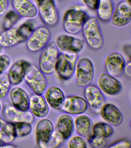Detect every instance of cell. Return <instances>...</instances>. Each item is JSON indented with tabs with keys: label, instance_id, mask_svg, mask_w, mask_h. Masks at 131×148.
I'll return each instance as SVG.
<instances>
[{
	"label": "cell",
	"instance_id": "cell-13",
	"mask_svg": "<svg viewBox=\"0 0 131 148\" xmlns=\"http://www.w3.org/2000/svg\"><path fill=\"white\" fill-rule=\"evenodd\" d=\"M125 65V59L120 53L113 52L107 57L105 67L107 74L114 77L120 76L124 71Z\"/></svg>",
	"mask_w": 131,
	"mask_h": 148
},
{
	"label": "cell",
	"instance_id": "cell-34",
	"mask_svg": "<svg viewBox=\"0 0 131 148\" xmlns=\"http://www.w3.org/2000/svg\"><path fill=\"white\" fill-rule=\"evenodd\" d=\"M69 147L71 148H87L86 141L80 136H75L71 139L69 142Z\"/></svg>",
	"mask_w": 131,
	"mask_h": 148
},
{
	"label": "cell",
	"instance_id": "cell-44",
	"mask_svg": "<svg viewBox=\"0 0 131 148\" xmlns=\"http://www.w3.org/2000/svg\"><path fill=\"white\" fill-rule=\"evenodd\" d=\"M1 46L0 45V52L1 51Z\"/></svg>",
	"mask_w": 131,
	"mask_h": 148
},
{
	"label": "cell",
	"instance_id": "cell-4",
	"mask_svg": "<svg viewBox=\"0 0 131 148\" xmlns=\"http://www.w3.org/2000/svg\"><path fill=\"white\" fill-rule=\"evenodd\" d=\"M77 53L62 51L60 52L55 70L60 79L67 80L72 77L75 71Z\"/></svg>",
	"mask_w": 131,
	"mask_h": 148
},
{
	"label": "cell",
	"instance_id": "cell-23",
	"mask_svg": "<svg viewBox=\"0 0 131 148\" xmlns=\"http://www.w3.org/2000/svg\"><path fill=\"white\" fill-rule=\"evenodd\" d=\"M73 128V121L72 117L69 114H65L60 117L54 129L66 141L72 135Z\"/></svg>",
	"mask_w": 131,
	"mask_h": 148
},
{
	"label": "cell",
	"instance_id": "cell-35",
	"mask_svg": "<svg viewBox=\"0 0 131 148\" xmlns=\"http://www.w3.org/2000/svg\"><path fill=\"white\" fill-rule=\"evenodd\" d=\"M11 63L10 58L6 54L0 56V76L4 73Z\"/></svg>",
	"mask_w": 131,
	"mask_h": 148
},
{
	"label": "cell",
	"instance_id": "cell-40",
	"mask_svg": "<svg viewBox=\"0 0 131 148\" xmlns=\"http://www.w3.org/2000/svg\"><path fill=\"white\" fill-rule=\"evenodd\" d=\"M17 147L16 146L11 145L10 143H4L3 145H2L1 148H15Z\"/></svg>",
	"mask_w": 131,
	"mask_h": 148
},
{
	"label": "cell",
	"instance_id": "cell-25",
	"mask_svg": "<svg viewBox=\"0 0 131 148\" xmlns=\"http://www.w3.org/2000/svg\"><path fill=\"white\" fill-rule=\"evenodd\" d=\"M114 10L111 0H100L96 10L98 18L101 21L109 22L111 20Z\"/></svg>",
	"mask_w": 131,
	"mask_h": 148
},
{
	"label": "cell",
	"instance_id": "cell-43",
	"mask_svg": "<svg viewBox=\"0 0 131 148\" xmlns=\"http://www.w3.org/2000/svg\"><path fill=\"white\" fill-rule=\"evenodd\" d=\"M1 103H0V112H1Z\"/></svg>",
	"mask_w": 131,
	"mask_h": 148
},
{
	"label": "cell",
	"instance_id": "cell-5",
	"mask_svg": "<svg viewBox=\"0 0 131 148\" xmlns=\"http://www.w3.org/2000/svg\"><path fill=\"white\" fill-rule=\"evenodd\" d=\"M60 53L54 42L49 43L43 49L39 59V68L43 74L50 75L55 71V66Z\"/></svg>",
	"mask_w": 131,
	"mask_h": 148
},
{
	"label": "cell",
	"instance_id": "cell-8",
	"mask_svg": "<svg viewBox=\"0 0 131 148\" xmlns=\"http://www.w3.org/2000/svg\"><path fill=\"white\" fill-rule=\"evenodd\" d=\"M41 20L46 26L53 27L58 24L59 14L54 0H35Z\"/></svg>",
	"mask_w": 131,
	"mask_h": 148
},
{
	"label": "cell",
	"instance_id": "cell-41",
	"mask_svg": "<svg viewBox=\"0 0 131 148\" xmlns=\"http://www.w3.org/2000/svg\"><path fill=\"white\" fill-rule=\"evenodd\" d=\"M4 142H2L1 140H0V148H1V147L2 145H4Z\"/></svg>",
	"mask_w": 131,
	"mask_h": 148
},
{
	"label": "cell",
	"instance_id": "cell-18",
	"mask_svg": "<svg viewBox=\"0 0 131 148\" xmlns=\"http://www.w3.org/2000/svg\"><path fill=\"white\" fill-rule=\"evenodd\" d=\"M14 10L22 18H31L36 16L37 7L31 0H12Z\"/></svg>",
	"mask_w": 131,
	"mask_h": 148
},
{
	"label": "cell",
	"instance_id": "cell-37",
	"mask_svg": "<svg viewBox=\"0 0 131 148\" xmlns=\"http://www.w3.org/2000/svg\"><path fill=\"white\" fill-rule=\"evenodd\" d=\"M100 0H83L86 6L92 10H96Z\"/></svg>",
	"mask_w": 131,
	"mask_h": 148
},
{
	"label": "cell",
	"instance_id": "cell-9",
	"mask_svg": "<svg viewBox=\"0 0 131 148\" xmlns=\"http://www.w3.org/2000/svg\"><path fill=\"white\" fill-rule=\"evenodd\" d=\"M76 83L78 86L85 87L90 84L94 78V69L92 61L87 58L78 61L76 66Z\"/></svg>",
	"mask_w": 131,
	"mask_h": 148
},
{
	"label": "cell",
	"instance_id": "cell-45",
	"mask_svg": "<svg viewBox=\"0 0 131 148\" xmlns=\"http://www.w3.org/2000/svg\"><path fill=\"white\" fill-rule=\"evenodd\" d=\"M111 1H119V0H111Z\"/></svg>",
	"mask_w": 131,
	"mask_h": 148
},
{
	"label": "cell",
	"instance_id": "cell-29",
	"mask_svg": "<svg viewBox=\"0 0 131 148\" xmlns=\"http://www.w3.org/2000/svg\"><path fill=\"white\" fill-rule=\"evenodd\" d=\"M12 123L16 137H24L29 135L31 132L32 127L30 123L26 122H12Z\"/></svg>",
	"mask_w": 131,
	"mask_h": 148
},
{
	"label": "cell",
	"instance_id": "cell-26",
	"mask_svg": "<svg viewBox=\"0 0 131 148\" xmlns=\"http://www.w3.org/2000/svg\"><path fill=\"white\" fill-rule=\"evenodd\" d=\"M75 123L76 130L80 136L86 137L90 135L93 127L90 118L86 115L80 116L75 119Z\"/></svg>",
	"mask_w": 131,
	"mask_h": 148
},
{
	"label": "cell",
	"instance_id": "cell-30",
	"mask_svg": "<svg viewBox=\"0 0 131 148\" xmlns=\"http://www.w3.org/2000/svg\"><path fill=\"white\" fill-rule=\"evenodd\" d=\"M21 18L14 10L9 11L4 17L3 23V28L6 30L13 27L14 25L16 24Z\"/></svg>",
	"mask_w": 131,
	"mask_h": 148
},
{
	"label": "cell",
	"instance_id": "cell-33",
	"mask_svg": "<svg viewBox=\"0 0 131 148\" xmlns=\"http://www.w3.org/2000/svg\"><path fill=\"white\" fill-rule=\"evenodd\" d=\"M110 139V138L97 137L92 134L89 135L88 141L90 145L92 147L103 148L106 147Z\"/></svg>",
	"mask_w": 131,
	"mask_h": 148
},
{
	"label": "cell",
	"instance_id": "cell-42",
	"mask_svg": "<svg viewBox=\"0 0 131 148\" xmlns=\"http://www.w3.org/2000/svg\"><path fill=\"white\" fill-rule=\"evenodd\" d=\"M131 0H126V1L128 2L129 3H130V4H131Z\"/></svg>",
	"mask_w": 131,
	"mask_h": 148
},
{
	"label": "cell",
	"instance_id": "cell-11",
	"mask_svg": "<svg viewBox=\"0 0 131 148\" xmlns=\"http://www.w3.org/2000/svg\"><path fill=\"white\" fill-rule=\"evenodd\" d=\"M86 99L79 96L71 95L65 97L58 110L71 114H79L84 113L88 108Z\"/></svg>",
	"mask_w": 131,
	"mask_h": 148
},
{
	"label": "cell",
	"instance_id": "cell-27",
	"mask_svg": "<svg viewBox=\"0 0 131 148\" xmlns=\"http://www.w3.org/2000/svg\"><path fill=\"white\" fill-rule=\"evenodd\" d=\"M16 137L13 125L0 118V140L5 143H10Z\"/></svg>",
	"mask_w": 131,
	"mask_h": 148
},
{
	"label": "cell",
	"instance_id": "cell-6",
	"mask_svg": "<svg viewBox=\"0 0 131 148\" xmlns=\"http://www.w3.org/2000/svg\"><path fill=\"white\" fill-rule=\"evenodd\" d=\"M24 78L34 93L42 95L45 92L48 87L46 79L36 66L30 64L26 71Z\"/></svg>",
	"mask_w": 131,
	"mask_h": 148
},
{
	"label": "cell",
	"instance_id": "cell-17",
	"mask_svg": "<svg viewBox=\"0 0 131 148\" xmlns=\"http://www.w3.org/2000/svg\"><path fill=\"white\" fill-rule=\"evenodd\" d=\"M3 113L6 119L12 122H26L31 124L34 120V116L31 112L20 110L12 105L5 106Z\"/></svg>",
	"mask_w": 131,
	"mask_h": 148
},
{
	"label": "cell",
	"instance_id": "cell-21",
	"mask_svg": "<svg viewBox=\"0 0 131 148\" xmlns=\"http://www.w3.org/2000/svg\"><path fill=\"white\" fill-rule=\"evenodd\" d=\"M30 64L28 61L20 60L12 65L7 74L11 84L16 85L21 83L24 77L26 71Z\"/></svg>",
	"mask_w": 131,
	"mask_h": 148
},
{
	"label": "cell",
	"instance_id": "cell-39",
	"mask_svg": "<svg viewBox=\"0 0 131 148\" xmlns=\"http://www.w3.org/2000/svg\"><path fill=\"white\" fill-rule=\"evenodd\" d=\"M125 75L128 77H130L131 76V63L130 61L127 63L125 64V67H124V71Z\"/></svg>",
	"mask_w": 131,
	"mask_h": 148
},
{
	"label": "cell",
	"instance_id": "cell-19",
	"mask_svg": "<svg viewBox=\"0 0 131 148\" xmlns=\"http://www.w3.org/2000/svg\"><path fill=\"white\" fill-rule=\"evenodd\" d=\"M29 109L33 116L37 118L44 117L49 112V106L44 97L36 94L29 98Z\"/></svg>",
	"mask_w": 131,
	"mask_h": 148
},
{
	"label": "cell",
	"instance_id": "cell-31",
	"mask_svg": "<svg viewBox=\"0 0 131 148\" xmlns=\"http://www.w3.org/2000/svg\"><path fill=\"white\" fill-rule=\"evenodd\" d=\"M11 85L7 75L3 74L0 76V100L4 99L7 96Z\"/></svg>",
	"mask_w": 131,
	"mask_h": 148
},
{
	"label": "cell",
	"instance_id": "cell-2",
	"mask_svg": "<svg viewBox=\"0 0 131 148\" xmlns=\"http://www.w3.org/2000/svg\"><path fill=\"white\" fill-rule=\"evenodd\" d=\"M89 17L84 6L80 5L73 6L68 9L64 14L63 28L70 34H78L81 32L83 26Z\"/></svg>",
	"mask_w": 131,
	"mask_h": 148
},
{
	"label": "cell",
	"instance_id": "cell-16",
	"mask_svg": "<svg viewBox=\"0 0 131 148\" xmlns=\"http://www.w3.org/2000/svg\"><path fill=\"white\" fill-rule=\"evenodd\" d=\"M100 88L107 94L115 95L119 94L122 90L121 83L115 77L107 73L101 74L98 79Z\"/></svg>",
	"mask_w": 131,
	"mask_h": 148
},
{
	"label": "cell",
	"instance_id": "cell-3",
	"mask_svg": "<svg viewBox=\"0 0 131 148\" xmlns=\"http://www.w3.org/2000/svg\"><path fill=\"white\" fill-rule=\"evenodd\" d=\"M81 31L85 41L90 48L94 50L102 48L103 36L96 17H89L83 26Z\"/></svg>",
	"mask_w": 131,
	"mask_h": 148
},
{
	"label": "cell",
	"instance_id": "cell-24",
	"mask_svg": "<svg viewBox=\"0 0 131 148\" xmlns=\"http://www.w3.org/2000/svg\"><path fill=\"white\" fill-rule=\"evenodd\" d=\"M45 100L52 108L58 110L65 98L64 92L57 86H52L45 91Z\"/></svg>",
	"mask_w": 131,
	"mask_h": 148
},
{
	"label": "cell",
	"instance_id": "cell-12",
	"mask_svg": "<svg viewBox=\"0 0 131 148\" xmlns=\"http://www.w3.org/2000/svg\"><path fill=\"white\" fill-rule=\"evenodd\" d=\"M131 19V4L126 1H122L119 2L114 10L110 21L112 25L121 27L127 25Z\"/></svg>",
	"mask_w": 131,
	"mask_h": 148
},
{
	"label": "cell",
	"instance_id": "cell-28",
	"mask_svg": "<svg viewBox=\"0 0 131 148\" xmlns=\"http://www.w3.org/2000/svg\"><path fill=\"white\" fill-rule=\"evenodd\" d=\"M92 135L100 138H110L114 132L111 125L104 122H98L93 125Z\"/></svg>",
	"mask_w": 131,
	"mask_h": 148
},
{
	"label": "cell",
	"instance_id": "cell-22",
	"mask_svg": "<svg viewBox=\"0 0 131 148\" xmlns=\"http://www.w3.org/2000/svg\"><path fill=\"white\" fill-rule=\"evenodd\" d=\"M10 98L12 106L23 111L29 109V98L28 94L21 88L15 87L11 90Z\"/></svg>",
	"mask_w": 131,
	"mask_h": 148
},
{
	"label": "cell",
	"instance_id": "cell-15",
	"mask_svg": "<svg viewBox=\"0 0 131 148\" xmlns=\"http://www.w3.org/2000/svg\"><path fill=\"white\" fill-rule=\"evenodd\" d=\"M54 130L52 123L48 119H42L36 127L37 143L39 147L45 148Z\"/></svg>",
	"mask_w": 131,
	"mask_h": 148
},
{
	"label": "cell",
	"instance_id": "cell-38",
	"mask_svg": "<svg viewBox=\"0 0 131 148\" xmlns=\"http://www.w3.org/2000/svg\"><path fill=\"white\" fill-rule=\"evenodd\" d=\"M10 0H0V16H3L9 8Z\"/></svg>",
	"mask_w": 131,
	"mask_h": 148
},
{
	"label": "cell",
	"instance_id": "cell-20",
	"mask_svg": "<svg viewBox=\"0 0 131 148\" xmlns=\"http://www.w3.org/2000/svg\"><path fill=\"white\" fill-rule=\"evenodd\" d=\"M100 112L102 119L111 125L118 126L122 122L121 112L113 104H105Z\"/></svg>",
	"mask_w": 131,
	"mask_h": 148
},
{
	"label": "cell",
	"instance_id": "cell-10",
	"mask_svg": "<svg viewBox=\"0 0 131 148\" xmlns=\"http://www.w3.org/2000/svg\"><path fill=\"white\" fill-rule=\"evenodd\" d=\"M84 95L87 105L94 113L100 112L105 103V99L100 90L94 85L85 87Z\"/></svg>",
	"mask_w": 131,
	"mask_h": 148
},
{
	"label": "cell",
	"instance_id": "cell-32",
	"mask_svg": "<svg viewBox=\"0 0 131 148\" xmlns=\"http://www.w3.org/2000/svg\"><path fill=\"white\" fill-rule=\"evenodd\" d=\"M65 141L64 138L54 128V131L45 148L58 147Z\"/></svg>",
	"mask_w": 131,
	"mask_h": 148
},
{
	"label": "cell",
	"instance_id": "cell-14",
	"mask_svg": "<svg viewBox=\"0 0 131 148\" xmlns=\"http://www.w3.org/2000/svg\"><path fill=\"white\" fill-rule=\"evenodd\" d=\"M85 41L83 39L64 34L57 38L56 45L62 51L78 53L82 50Z\"/></svg>",
	"mask_w": 131,
	"mask_h": 148
},
{
	"label": "cell",
	"instance_id": "cell-7",
	"mask_svg": "<svg viewBox=\"0 0 131 148\" xmlns=\"http://www.w3.org/2000/svg\"><path fill=\"white\" fill-rule=\"evenodd\" d=\"M51 36L50 30L46 26L34 29L26 41L27 49L33 53L42 50L49 43Z\"/></svg>",
	"mask_w": 131,
	"mask_h": 148
},
{
	"label": "cell",
	"instance_id": "cell-36",
	"mask_svg": "<svg viewBox=\"0 0 131 148\" xmlns=\"http://www.w3.org/2000/svg\"><path fill=\"white\" fill-rule=\"evenodd\" d=\"M107 148H130L131 147L130 143L126 140H122L115 142L106 147Z\"/></svg>",
	"mask_w": 131,
	"mask_h": 148
},
{
	"label": "cell",
	"instance_id": "cell-1",
	"mask_svg": "<svg viewBox=\"0 0 131 148\" xmlns=\"http://www.w3.org/2000/svg\"><path fill=\"white\" fill-rule=\"evenodd\" d=\"M34 28V23L28 21L20 26L5 30L0 34V45L4 48H10L25 42Z\"/></svg>",
	"mask_w": 131,
	"mask_h": 148
}]
</instances>
